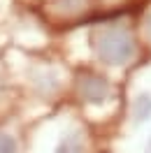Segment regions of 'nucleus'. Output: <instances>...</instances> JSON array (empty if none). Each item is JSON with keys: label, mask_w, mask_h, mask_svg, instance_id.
Here are the masks:
<instances>
[{"label": "nucleus", "mask_w": 151, "mask_h": 153, "mask_svg": "<svg viewBox=\"0 0 151 153\" xmlns=\"http://www.w3.org/2000/svg\"><path fill=\"white\" fill-rule=\"evenodd\" d=\"M93 47L107 65H123L135 56V42L123 28H102L93 35Z\"/></svg>", "instance_id": "obj_1"}, {"label": "nucleus", "mask_w": 151, "mask_h": 153, "mask_svg": "<svg viewBox=\"0 0 151 153\" xmlns=\"http://www.w3.org/2000/svg\"><path fill=\"white\" fill-rule=\"evenodd\" d=\"M79 93L86 102H102L109 95V84L98 74H86L79 81Z\"/></svg>", "instance_id": "obj_2"}, {"label": "nucleus", "mask_w": 151, "mask_h": 153, "mask_svg": "<svg viewBox=\"0 0 151 153\" xmlns=\"http://www.w3.org/2000/svg\"><path fill=\"white\" fill-rule=\"evenodd\" d=\"M56 153H84V146L79 142V137H67V139L61 142Z\"/></svg>", "instance_id": "obj_3"}, {"label": "nucleus", "mask_w": 151, "mask_h": 153, "mask_svg": "<svg viewBox=\"0 0 151 153\" xmlns=\"http://www.w3.org/2000/svg\"><path fill=\"white\" fill-rule=\"evenodd\" d=\"M0 153H16V142L12 139L10 134L0 132Z\"/></svg>", "instance_id": "obj_4"}]
</instances>
